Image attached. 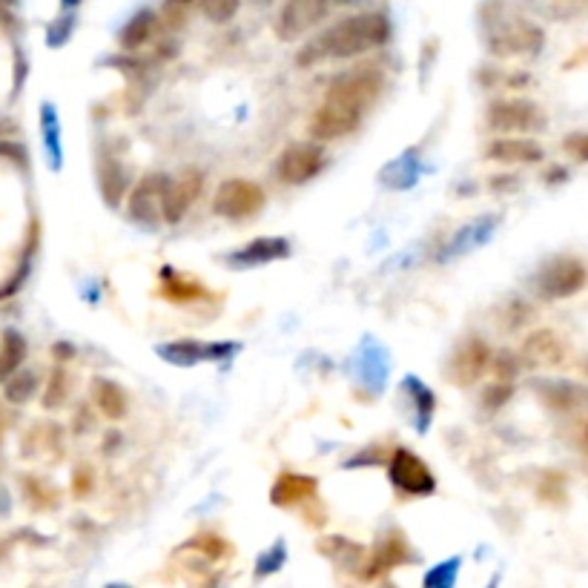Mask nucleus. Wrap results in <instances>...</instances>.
<instances>
[{"mask_svg": "<svg viewBox=\"0 0 588 588\" xmlns=\"http://www.w3.org/2000/svg\"><path fill=\"white\" fill-rule=\"evenodd\" d=\"M488 588H497V577H494V580H491V583H488Z\"/></svg>", "mask_w": 588, "mask_h": 588, "instance_id": "de8ad7c7", "label": "nucleus"}, {"mask_svg": "<svg viewBox=\"0 0 588 588\" xmlns=\"http://www.w3.org/2000/svg\"><path fill=\"white\" fill-rule=\"evenodd\" d=\"M514 393H517V385L514 382H488V385H482L480 391V408L485 414H497L502 411L511 399H514Z\"/></svg>", "mask_w": 588, "mask_h": 588, "instance_id": "c756f323", "label": "nucleus"}, {"mask_svg": "<svg viewBox=\"0 0 588 588\" xmlns=\"http://www.w3.org/2000/svg\"><path fill=\"white\" fill-rule=\"evenodd\" d=\"M267 207V193L253 178H227L213 196V213L227 221H250Z\"/></svg>", "mask_w": 588, "mask_h": 588, "instance_id": "0eeeda50", "label": "nucleus"}, {"mask_svg": "<svg viewBox=\"0 0 588 588\" xmlns=\"http://www.w3.org/2000/svg\"><path fill=\"white\" fill-rule=\"evenodd\" d=\"M327 150L319 141H293L276 158V178L287 187H302L325 173Z\"/></svg>", "mask_w": 588, "mask_h": 588, "instance_id": "9d476101", "label": "nucleus"}, {"mask_svg": "<svg viewBox=\"0 0 588 588\" xmlns=\"http://www.w3.org/2000/svg\"><path fill=\"white\" fill-rule=\"evenodd\" d=\"M155 296H161V299L170 302V305L187 307L196 305V302H207V299H210V290H207V284H201L198 279H193V276L178 273L170 264H164V267L158 270Z\"/></svg>", "mask_w": 588, "mask_h": 588, "instance_id": "6ab92c4d", "label": "nucleus"}, {"mask_svg": "<svg viewBox=\"0 0 588 588\" xmlns=\"http://www.w3.org/2000/svg\"><path fill=\"white\" fill-rule=\"evenodd\" d=\"M316 551L330 560L336 568H342V571H353V574H359L362 566H365V560H368V551H365V545L356 543V540H350V537H342V534H327V537H319L316 540Z\"/></svg>", "mask_w": 588, "mask_h": 588, "instance_id": "412c9836", "label": "nucleus"}, {"mask_svg": "<svg viewBox=\"0 0 588 588\" xmlns=\"http://www.w3.org/2000/svg\"><path fill=\"white\" fill-rule=\"evenodd\" d=\"M158 26H161V18L155 15L153 9H141V12L132 15L130 21H127V26L121 29L118 44H121L124 52H138V49H144V46L153 41Z\"/></svg>", "mask_w": 588, "mask_h": 588, "instance_id": "b1692460", "label": "nucleus"}, {"mask_svg": "<svg viewBox=\"0 0 588 588\" xmlns=\"http://www.w3.org/2000/svg\"><path fill=\"white\" fill-rule=\"evenodd\" d=\"M402 388H405V393L411 396L416 431H428V425H431V419H434V411H436L434 391H431L422 379H416V376H405Z\"/></svg>", "mask_w": 588, "mask_h": 588, "instance_id": "bb28decb", "label": "nucleus"}, {"mask_svg": "<svg viewBox=\"0 0 588 588\" xmlns=\"http://www.w3.org/2000/svg\"><path fill=\"white\" fill-rule=\"evenodd\" d=\"M459 566H462V560L459 557H448V560H442L439 566H434L428 574H425V580H422V588H454L459 577Z\"/></svg>", "mask_w": 588, "mask_h": 588, "instance_id": "f704fd0d", "label": "nucleus"}, {"mask_svg": "<svg viewBox=\"0 0 588 588\" xmlns=\"http://www.w3.org/2000/svg\"><path fill=\"white\" fill-rule=\"evenodd\" d=\"M92 488H95V471L89 465H78L75 474H72V494L84 500L92 494Z\"/></svg>", "mask_w": 588, "mask_h": 588, "instance_id": "58836bf2", "label": "nucleus"}, {"mask_svg": "<svg viewBox=\"0 0 588 588\" xmlns=\"http://www.w3.org/2000/svg\"><path fill=\"white\" fill-rule=\"evenodd\" d=\"M69 396V376H66L64 365H58L55 371L49 373V382L44 388V408L46 411H58Z\"/></svg>", "mask_w": 588, "mask_h": 588, "instance_id": "473e14b6", "label": "nucleus"}, {"mask_svg": "<svg viewBox=\"0 0 588 588\" xmlns=\"http://www.w3.org/2000/svg\"><path fill=\"white\" fill-rule=\"evenodd\" d=\"M196 6H204V0H164V18L178 23V18H184Z\"/></svg>", "mask_w": 588, "mask_h": 588, "instance_id": "a19ab883", "label": "nucleus"}, {"mask_svg": "<svg viewBox=\"0 0 588 588\" xmlns=\"http://www.w3.org/2000/svg\"><path fill=\"white\" fill-rule=\"evenodd\" d=\"M170 175L164 173H144L132 184L127 196V218L132 224L144 230H158L164 224V193H167Z\"/></svg>", "mask_w": 588, "mask_h": 588, "instance_id": "9b49d317", "label": "nucleus"}, {"mask_svg": "<svg viewBox=\"0 0 588 588\" xmlns=\"http://www.w3.org/2000/svg\"><path fill=\"white\" fill-rule=\"evenodd\" d=\"M284 543H276V548H267L259 563H256V577H267V574H276L279 568L284 566Z\"/></svg>", "mask_w": 588, "mask_h": 588, "instance_id": "4c0bfd02", "label": "nucleus"}, {"mask_svg": "<svg viewBox=\"0 0 588 588\" xmlns=\"http://www.w3.org/2000/svg\"><path fill=\"white\" fill-rule=\"evenodd\" d=\"M416 560L419 557H416L411 540L405 537V531L402 528H388L368 551V560H365V566H362V571L356 577L362 583H376V580L388 577L396 568L411 566Z\"/></svg>", "mask_w": 588, "mask_h": 588, "instance_id": "1a4fd4ad", "label": "nucleus"}, {"mask_svg": "<svg viewBox=\"0 0 588 588\" xmlns=\"http://www.w3.org/2000/svg\"><path fill=\"white\" fill-rule=\"evenodd\" d=\"M290 253H293V247L284 236H259V239L241 244L239 250H233L224 262L236 270H250V267L284 262V259H290Z\"/></svg>", "mask_w": 588, "mask_h": 588, "instance_id": "a211bd4d", "label": "nucleus"}, {"mask_svg": "<svg viewBox=\"0 0 588 588\" xmlns=\"http://www.w3.org/2000/svg\"><path fill=\"white\" fill-rule=\"evenodd\" d=\"M566 170H563V167H554V170H551V173H545V181H551V184H560V181H563V178H566Z\"/></svg>", "mask_w": 588, "mask_h": 588, "instance_id": "a18cd8bd", "label": "nucleus"}, {"mask_svg": "<svg viewBox=\"0 0 588 588\" xmlns=\"http://www.w3.org/2000/svg\"><path fill=\"white\" fill-rule=\"evenodd\" d=\"M491 373H494V379L497 382H514L520 373H523V359H520V353H514V350L502 348L494 353V362H491Z\"/></svg>", "mask_w": 588, "mask_h": 588, "instance_id": "72a5a7b5", "label": "nucleus"}, {"mask_svg": "<svg viewBox=\"0 0 588 588\" xmlns=\"http://www.w3.org/2000/svg\"><path fill=\"white\" fill-rule=\"evenodd\" d=\"M35 391H38V376L32 371H18L15 376H9L3 393L12 405H26L35 396Z\"/></svg>", "mask_w": 588, "mask_h": 588, "instance_id": "2f4dec72", "label": "nucleus"}, {"mask_svg": "<svg viewBox=\"0 0 588 588\" xmlns=\"http://www.w3.org/2000/svg\"><path fill=\"white\" fill-rule=\"evenodd\" d=\"M362 121H365V112L325 98V101L316 107V112L310 115L307 135H310V141L330 144V141H339V138L353 135V132L362 127Z\"/></svg>", "mask_w": 588, "mask_h": 588, "instance_id": "ddd939ff", "label": "nucleus"}, {"mask_svg": "<svg viewBox=\"0 0 588 588\" xmlns=\"http://www.w3.org/2000/svg\"><path fill=\"white\" fill-rule=\"evenodd\" d=\"M0 155H3V158H12V161H18V164H26V150H23L21 144L0 141Z\"/></svg>", "mask_w": 588, "mask_h": 588, "instance_id": "c03bdc74", "label": "nucleus"}, {"mask_svg": "<svg viewBox=\"0 0 588 588\" xmlns=\"http://www.w3.org/2000/svg\"><path fill=\"white\" fill-rule=\"evenodd\" d=\"M44 132H46V147H49V155H52V167L61 164V147H58V118H55V109L46 104L44 107Z\"/></svg>", "mask_w": 588, "mask_h": 588, "instance_id": "c9c22d12", "label": "nucleus"}, {"mask_svg": "<svg viewBox=\"0 0 588 588\" xmlns=\"http://www.w3.org/2000/svg\"><path fill=\"white\" fill-rule=\"evenodd\" d=\"M393 26L385 12H353L336 23H330L319 35H313L299 52H296V66L310 69V66L325 64V61H350L362 58L368 52H376L391 41Z\"/></svg>", "mask_w": 588, "mask_h": 588, "instance_id": "f257e3e1", "label": "nucleus"}, {"mask_svg": "<svg viewBox=\"0 0 588 588\" xmlns=\"http://www.w3.org/2000/svg\"><path fill=\"white\" fill-rule=\"evenodd\" d=\"M98 187L109 207H121V201L130 196V173L115 155H101L98 161Z\"/></svg>", "mask_w": 588, "mask_h": 588, "instance_id": "5701e85b", "label": "nucleus"}, {"mask_svg": "<svg viewBox=\"0 0 588 588\" xmlns=\"http://www.w3.org/2000/svg\"><path fill=\"white\" fill-rule=\"evenodd\" d=\"M586 9H588V0H557V15H563V18L583 15Z\"/></svg>", "mask_w": 588, "mask_h": 588, "instance_id": "79ce46f5", "label": "nucleus"}, {"mask_svg": "<svg viewBox=\"0 0 588 588\" xmlns=\"http://www.w3.org/2000/svg\"><path fill=\"white\" fill-rule=\"evenodd\" d=\"M382 92H385V75H382V69L368 64L336 75L327 87L325 98L359 109V112H368L382 98Z\"/></svg>", "mask_w": 588, "mask_h": 588, "instance_id": "20e7f679", "label": "nucleus"}, {"mask_svg": "<svg viewBox=\"0 0 588 588\" xmlns=\"http://www.w3.org/2000/svg\"><path fill=\"white\" fill-rule=\"evenodd\" d=\"M520 187V178L517 175H494L491 178V190L500 193V190H517Z\"/></svg>", "mask_w": 588, "mask_h": 588, "instance_id": "37998d69", "label": "nucleus"}, {"mask_svg": "<svg viewBox=\"0 0 588 588\" xmlns=\"http://www.w3.org/2000/svg\"><path fill=\"white\" fill-rule=\"evenodd\" d=\"M379 588H396V586H393V583H382V586H379Z\"/></svg>", "mask_w": 588, "mask_h": 588, "instance_id": "09e8293b", "label": "nucleus"}, {"mask_svg": "<svg viewBox=\"0 0 588 588\" xmlns=\"http://www.w3.org/2000/svg\"><path fill=\"white\" fill-rule=\"evenodd\" d=\"M528 388L534 399L551 414H577L588 408V388L574 379H531Z\"/></svg>", "mask_w": 588, "mask_h": 588, "instance_id": "2eb2a0df", "label": "nucleus"}, {"mask_svg": "<svg viewBox=\"0 0 588 588\" xmlns=\"http://www.w3.org/2000/svg\"><path fill=\"white\" fill-rule=\"evenodd\" d=\"M588 284V267L577 256H554L537 270L534 290L545 302H563Z\"/></svg>", "mask_w": 588, "mask_h": 588, "instance_id": "39448f33", "label": "nucleus"}, {"mask_svg": "<svg viewBox=\"0 0 588 588\" xmlns=\"http://www.w3.org/2000/svg\"><path fill=\"white\" fill-rule=\"evenodd\" d=\"M488 52L497 58H528L543 49V29L525 18H485Z\"/></svg>", "mask_w": 588, "mask_h": 588, "instance_id": "f03ea898", "label": "nucleus"}, {"mask_svg": "<svg viewBox=\"0 0 588 588\" xmlns=\"http://www.w3.org/2000/svg\"><path fill=\"white\" fill-rule=\"evenodd\" d=\"M537 500L545 502V505H554V508H563L568 502V477L557 468H548L543 471V477L537 482Z\"/></svg>", "mask_w": 588, "mask_h": 588, "instance_id": "c85d7f7f", "label": "nucleus"}, {"mask_svg": "<svg viewBox=\"0 0 588 588\" xmlns=\"http://www.w3.org/2000/svg\"><path fill=\"white\" fill-rule=\"evenodd\" d=\"M520 359L528 371H557L566 368L568 342L551 327H537L531 330L520 345Z\"/></svg>", "mask_w": 588, "mask_h": 588, "instance_id": "4468645a", "label": "nucleus"}, {"mask_svg": "<svg viewBox=\"0 0 588 588\" xmlns=\"http://www.w3.org/2000/svg\"><path fill=\"white\" fill-rule=\"evenodd\" d=\"M204 181L207 175L198 167H184L175 178H170L164 193V224H181L187 218L204 193Z\"/></svg>", "mask_w": 588, "mask_h": 588, "instance_id": "dca6fc26", "label": "nucleus"}, {"mask_svg": "<svg viewBox=\"0 0 588 588\" xmlns=\"http://www.w3.org/2000/svg\"><path fill=\"white\" fill-rule=\"evenodd\" d=\"M239 12V0H204V15L213 23L230 21Z\"/></svg>", "mask_w": 588, "mask_h": 588, "instance_id": "e433bc0d", "label": "nucleus"}, {"mask_svg": "<svg viewBox=\"0 0 588 588\" xmlns=\"http://www.w3.org/2000/svg\"><path fill=\"white\" fill-rule=\"evenodd\" d=\"M155 353L175 368H193L198 362H210V345L198 339H175V342L155 348Z\"/></svg>", "mask_w": 588, "mask_h": 588, "instance_id": "393cba45", "label": "nucleus"}, {"mask_svg": "<svg viewBox=\"0 0 588 588\" xmlns=\"http://www.w3.org/2000/svg\"><path fill=\"white\" fill-rule=\"evenodd\" d=\"M500 319H497V325L502 327V330H523L525 325H531L534 322V307L528 305V302H523V299H511V302H505L502 305V310L497 313Z\"/></svg>", "mask_w": 588, "mask_h": 588, "instance_id": "7c9ffc66", "label": "nucleus"}, {"mask_svg": "<svg viewBox=\"0 0 588 588\" xmlns=\"http://www.w3.org/2000/svg\"><path fill=\"white\" fill-rule=\"evenodd\" d=\"M485 158L497 164H540L545 158L543 144L531 135H500L485 147Z\"/></svg>", "mask_w": 588, "mask_h": 588, "instance_id": "aec40b11", "label": "nucleus"}, {"mask_svg": "<svg viewBox=\"0 0 588 588\" xmlns=\"http://www.w3.org/2000/svg\"><path fill=\"white\" fill-rule=\"evenodd\" d=\"M548 118L531 98H494L485 109V127L500 135H534L543 132Z\"/></svg>", "mask_w": 588, "mask_h": 588, "instance_id": "7ed1b4c3", "label": "nucleus"}, {"mask_svg": "<svg viewBox=\"0 0 588 588\" xmlns=\"http://www.w3.org/2000/svg\"><path fill=\"white\" fill-rule=\"evenodd\" d=\"M491 362H494V350L488 345V339L465 336L451 350L445 376L457 388H474L485 379V373H491Z\"/></svg>", "mask_w": 588, "mask_h": 588, "instance_id": "6e6552de", "label": "nucleus"}, {"mask_svg": "<svg viewBox=\"0 0 588 588\" xmlns=\"http://www.w3.org/2000/svg\"><path fill=\"white\" fill-rule=\"evenodd\" d=\"M267 500L282 511H305L313 502H319V480L299 471H282L270 485Z\"/></svg>", "mask_w": 588, "mask_h": 588, "instance_id": "f3484780", "label": "nucleus"}, {"mask_svg": "<svg viewBox=\"0 0 588 588\" xmlns=\"http://www.w3.org/2000/svg\"><path fill=\"white\" fill-rule=\"evenodd\" d=\"M580 445L588 451V419H586V425H583V431H580Z\"/></svg>", "mask_w": 588, "mask_h": 588, "instance_id": "49530a36", "label": "nucleus"}, {"mask_svg": "<svg viewBox=\"0 0 588 588\" xmlns=\"http://www.w3.org/2000/svg\"><path fill=\"white\" fill-rule=\"evenodd\" d=\"M563 150H566L574 161L588 164V132H571L566 141H563Z\"/></svg>", "mask_w": 588, "mask_h": 588, "instance_id": "ea45409f", "label": "nucleus"}, {"mask_svg": "<svg viewBox=\"0 0 588 588\" xmlns=\"http://www.w3.org/2000/svg\"><path fill=\"white\" fill-rule=\"evenodd\" d=\"M89 391H92L95 411L104 416V419H109V422L127 419V414H130V396H127V391H124L115 379H109V376H95Z\"/></svg>", "mask_w": 588, "mask_h": 588, "instance_id": "4be33fe9", "label": "nucleus"}, {"mask_svg": "<svg viewBox=\"0 0 588 588\" xmlns=\"http://www.w3.org/2000/svg\"><path fill=\"white\" fill-rule=\"evenodd\" d=\"M330 6L333 0H287L273 23L276 38L284 44L305 38L307 32H313L330 15Z\"/></svg>", "mask_w": 588, "mask_h": 588, "instance_id": "f8f14e48", "label": "nucleus"}, {"mask_svg": "<svg viewBox=\"0 0 588 588\" xmlns=\"http://www.w3.org/2000/svg\"><path fill=\"white\" fill-rule=\"evenodd\" d=\"M178 548L181 551H196L198 557L207 560V563H221V560L233 557V543L227 537H221L218 531H198Z\"/></svg>", "mask_w": 588, "mask_h": 588, "instance_id": "a878e982", "label": "nucleus"}, {"mask_svg": "<svg viewBox=\"0 0 588 588\" xmlns=\"http://www.w3.org/2000/svg\"><path fill=\"white\" fill-rule=\"evenodd\" d=\"M26 339L21 330H6L0 345V376H15L26 362Z\"/></svg>", "mask_w": 588, "mask_h": 588, "instance_id": "cd10ccee", "label": "nucleus"}, {"mask_svg": "<svg viewBox=\"0 0 588 588\" xmlns=\"http://www.w3.org/2000/svg\"><path fill=\"white\" fill-rule=\"evenodd\" d=\"M388 480H391L393 491L408 500H422L436 491V474L428 468V462L405 445L391 451Z\"/></svg>", "mask_w": 588, "mask_h": 588, "instance_id": "423d86ee", "label": "nucleus"}]
</instances>
